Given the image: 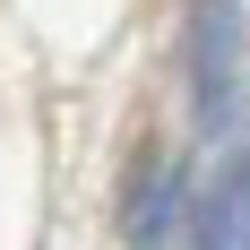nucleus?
I'll return each instance as SVG.
<instances>
[{
  "mask_svg": "<svg viewBox=\"0 0 250 250\" xmlns=\"http://www.w3.org/2000/svg\"><path fill=\"white\" fill-rule=\"evenodd\" d=\"M199 112L207 121L242 112V26H233V9H199Z\"/></svg>",
  "mask_w": 250,
  "mask_h": 250,
  "instance_id": "1",
  "label": "nucleus"
},
{
  "mask_svg": "<svg viewBox=\"0 0 250 250\" xmlns=\"http://www.w3.org/2000/svg\"><path fill=\"white\" fill-rule=\"evenodd\" d=\"M199 250H250V155H233L199 199Z\"/></svg>",
  "mask_w": 250,
  "mask_h": 250,
  "instance_id": "2",
  "label": "nucleus"
}]
</instances>
